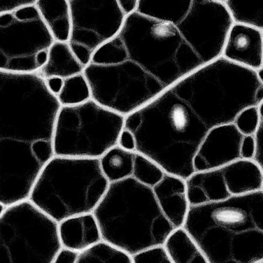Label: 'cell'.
Instances as JSON below:
<instances>
[{
    "label": "cell",
    "mask_w": 263,
    "mask_h": 263,
    "mask_svg": "<svg viewBox=\"0 0 263 263\" xmlns=\"http://www.w3.org/2000/svg\"><path fill=\"white\" fill-rule=\"evenodd\" d=\"M199 54L196 33L185 18L161 20L136 11L83 73L91 99L125 117L192 72Z\"/></svg>",
    "instance_id": "1"
},
{
    "label": "cell",
    "mask_w": 263,
    "mask_h": 263,
    "mask_svg": "<svg viewBox=\"0 0 263 263\" xmlns=\"http://www.w3.org/2000/svg\"><path fill=\"white\" fill-rule=\"evenodd\" d=\"M242 109L238 88L223 70L206 65L124 117L135 152L166 174L186 179L203 139L214 127L233 123Z\"/></svg>",
    "instance_id": "2"
},
{
    "label": "cell",
    "mask_w": 263,
    "mask_h": 263,
    "mask_svg": "<svg viewBox=\"0 0 263 263\" xmlns=\"http://www.w3.org/2000/svg\"><path fill=\"white\" fill-rule=\"evenodd\" d=\"M37 72L0 70V204L28 199L54 156L53 137L61 107Z\"/></svg>",
    "instance_id": "3"
},
{
    "label": "cell",
    "mask_w": 263,
    "mask_h": 263,
    "mask_svg": "<svg viewBox=\"0 0 263 263\" xmlns=\"http://www.w3.org/2000/svg\"><path fill=\"white\" fill-rule=\"evenodd\" d=\"M182 227L209 263L263 261V191L190 206Z\"/></svg>",
    "instance_id": "4"
},
{
    "label": "cell",
    "mask_w": 263,
    "mask_h": 263,
    "mask_svg": "<svg viewBox=\"0 0 263 263\" xmlns=\"http://www.w3.org/2000/svg\"><path fill=\"white\" fill-rule=\"evenodd\" d=\"M92 213L102 241L131 256L163 246L178 229L163 213L152 188L133 177L109 183Z\"/></svg>",
    "instance_id": "5"
},
{
    "label": "cell",
    "mask_w": 263,
    "mask_h": 263,
    "mask_svg": "<svg viewBox=\"0 0 263 263\" xmlns=\"http://www.w3.org/2000/svg\"><path fill=\"white\" fill-rule=\"evenodd\" d=\"M109 184L99 159L54 156L41 170L28 199L59 223L93 213Z\"/></svg>",
    "instance_id": "6"
},
{
    "label": "cell",
    "mask_w": 263,
    "mask_h": 263,
    "mask_svg": "<svg viewBox=\"0 0 263 263\" xmlns=\"http://www.w3.org/2000/svg\"><path fill=\"white\" fill-rule=\"evenodd\" d=\"M124 116L92 99L61 106L53 133L54 156L100 159L118 145Z\"/></svg>",
    "instance_id": "7"
},
{
    "label": "cell",
    "mask_w": 263,
    "mask_h": 263,
    "mask_svg": "<svg viewBox=\"0 0 263 263\" xmlns=\"http://www.w3.org/2000/svg\"><path fill=\"white\" fill-rule=\"evenodd\" d=\"M62 248L58 223L28 199L0 215V263H52Z\"/></svg>",
    "instance_id": "8"
},
{
    "label": "cell",
    "mask_w": 263,
    "mask_h": 263,
    "mask_svg": "<svg viewBox=\"0 0 263 263\" xmlns=\"http://www.w3.org/2000/svg\"><path fill=\"white\" fill-rule=\"evenodd\" d=\"M54 42L35 4L0 15V70L38 72Z\"/></svg>",
    "instance_id": "9"
},
{
    "label": "cell",
    "mask_w": 263,
    "mask_h": 263,
    "mask_svg": "<svg viewBox=\"0 0 263 263\" xmlns=\"http://www.w3.org/2000/svg\"><path fill=\"white\" fill-rule=\"evenodd\" d=\"M68 1L71 30L67 43L85 66L95 52L118 33L126 16L117 0Z\"/></svg>",
    "instance_id": "10"
},
{
    "label": "cell",
    "mask_w": 263,
    "mask_h": 263,
    "mask_svg": "<svg viewBox=\"0 0 263 263\" xmlns=\"http://www.w3.org/2000/svg\"><path fill=\"white\" fill-rule=\"evenodd\" d=\"M243 137L233 123L212 128L203 139L194 157L195 172L219 168L241 159Z\"/></svg>",
    "instance_id": "11"
},
{
    "label": "cell",
    "mask_w": 263,
    "mask_h": 263,
    "mask_svg": "<svg viewBox=\"0 0 263 263\" xmlns=\"http://www.w3.org/2000/svg\"><path fill=\"white\" fill-rule=\"evenodd\" d=\"M262 46L263 31L233 24L228 33L221 57L258 71L263 68Z\"/></svg>",
    "instance_id": "12"
},
{
    "label": "cell",
    "mask_w": 263,
    "mask_h": 263,
    "mask_svg": "<svg viewBox=\"0 0 263 263\" xmlns=\"http://www.w3.org/2000/svg\"><path fill=\"white\" fill-rule=\"evenodd\" d=\"M58 234L62 248L79 253L102 241L92 213L71 217L59 222Z\"/></svg>",
    "instance_id": "13"
},
{
    "label": "cell",
    "mask_w": 263,
    "mask_h": 263,
    "mask_svg": "<svg viewBox=\"0 0 263 263\" xmlns=\"http://www.w3.org/2000/svg\"><path fill=\"white\" fill-rule=\"evenodd\" d=\"M152 189L165 215L177 228L182 227L190 207L185 180L165 173Z\"/></svg>",
    "instance_id": "14"
},
{
    "label": "cell",
    "mask_w": 263,
    "mask_h": 263,
    "mask_svg": "<svg viewBox=\"0 0 263 263\" xmlns=\"http://www.w3.org/2000/svg\"><path fill=\"white\" fill-rule=\"evenodd\" d=\"M185 182L190 206L219 201L232 196L225 184L221 168L195 172Z\"/></svg>",
    "instance_id": "15"
},
{
    "label": "cell",
    "mask_w": 263,
    "mask_h": 263,
    "mask_svg": "<svg viewBox=\"0 0 263 263\" xmlns=\"http://www.w3.org/2000/svg\"><path fill=\"white\" fill-rule=\"evenodd\" d=\"M221 168L231 196L263 191V169L252 160L240 159Z\"/></svg>",
    "instance_id": "16"
},
{
    "label": "cell",
    "mask_w": 263,
    "mask_h": 263,
    "mask_svg": "<svg viewBox=\"0 0 263 263\" xmlns=\"http://www.w3.org/2000/svg\"><path fill=\"white\" fill-rule=\"evenodd\" d=\"M84 67L67 42L54 41L48 50L46 63L37 72L45 80L51 78L64 80L83 73Z\"/></svg>",
    "instance_id": "17"
},
{
    "label": "cell",
    "mask_w": 263,
    "mask_h": 263,
    "mask_svg": "<svg viewBox=\"0 0 263 263\" xmlns=\"http://www.w3.org/2000/svg\"><path fill=\"white\" fill-rule=\"evenodd\" d=\"M35 5L54 41L67 42L71 30L68 0H36Z\"/></svg>",
    "instance_id": "18"
},
{
    "label": "cell",
    "mask_w": 263,
    "mask_h": 263,
    "mask_svg": "<svg viewBox=\"0 0 263 263\" xmlns=\"http://www.w3.org/2000/svg\"><path fill=\"white\" fill-rule=\"evenodd\" d=\"M163 246L172 263H209L199 247L183 227L174 231Z\"/></svg>",
    "instance_id": "19"
},
{
    "label": "cell",
    "mask_w": 263,
    "mask_h": 263,
    "mask_svg": "<svg viewBox=\"0 0 263 263\" xmlns=\"http://www.w3.org/2000/svg\"><path fill=\"white\" fill-rule=\"evenodd\" d=\"M136 153L116 145L107 151L100 159L102 172L109 183L132 176Z\"/></svg>",
    "instance_id": "20"
},
{
    "label": "cell",
    "mask_w": 263,
    "mask_h": 263,
    "mask_svg": "<svg viewBox=\"0 0 263 263\" xmlns=\"http://www.w3.org/2000/svg\"><path fill=\"white\" fill-rule=\"evenodd\" d=\"M233 22L263 31V8L260 2L222 0Z\"/></svg>",
    "instance_id": "21"
},
{
    "label": "cell",
    "mask_w": 263,
    "mask_h": 263,
    "mask_svg": "<svg viewBox=\"0 0 263 263\" xmlns=\"http://www.w3.org/2000/svg\"><path fill=\"white\" fill-rule=\"evenodd\" d=\"M57 96L62 106L75 105L91 99L90 88L83 73L64 79Z\"/></svg>",
    "instance_id": "22"
},
{
    "label": "cell",
    "mask_w": 263,
    "mask_h": 263,
    "mask_svg": "<svg viewBox=\"0 0 263 263\" xmlns=\"http://www.w3.org/2000/svg\"><path fill=\"white\" fill-rule=\"evenodd\" d=\"M77 263H132V256L102 241L79 254Z\"/></svg>",
    "instance_id": "23"
},
{
    "label": "cell",
    "mask_w": 263,
    "mask_h": 263,
    "mask_svg": "<svg viewBox=\"0 0 263 263\" xmlns=\"http://www.w3.org/2000/svg\"><path fill=\"white\" fill-rule=\"evenodd\" d=\"M165 174L164 171L154 162L136 153L132 176L136 180L153 188L161 180Z\"/></svg>",
    "instance_id": "24"
},
{
    "label": "cell",
    "mask_w": 263,
    "mask_h": 263,
    "mask_svg": "<svg viewBox=\"0 0 263 263\" xmlns=\"http://www.w3.org/2000/svg\"><path fill=\"white\" fill-rule=\"evenodd\" d=\"M262 106L263 103L247 107L236 116L233 124L243 136H253L263 122Z\"/></svg>",
    "instance_id": "25"
},
{
    "label": "cell",
    "mask_w": 263,
    "mask_h": 263,
    "mask_svg": "<svg viewBox=\"0 0 263 263\" xmlns=\"http://www.w3.org/2000/svg\"><path fill=\"white\" fill-rule=\"evenodd\" d=\"M132 263H172L163 246L151 248L132 256Z\"/></svg>",
    "instance_id": "26"
},
{
    "label": "cell",
    "mask_w": 263,
    "mask_h": 263,
    "mask_svg": "<svg viewBox=\"0 0 263 263\" xmlns=\"http://www.w3.org/2000/svg\"><path fill=\"white\" fill-rule=\"evenodd\" d=\"M263 122H261L253 135L255 151L252 159L261 168L263 169Z\"/></svg>",
    "instance_id": "27"
},
{
    "label": "cell",
    "mask_w": 263,
    "mask_h": 263,
    "mask_svg": "<svg viewBox=\"0 0 263 263\" xmlns=\"http://www.w3.org/2000/svg\"><path fill=\"white\" fill-rule=\"evenodd\" d=\"M36 0H0V15L25 6L35 4Z\"/></svg>",
    "instance_id": "28"
},
{
    "label": "cell",
    "mask_w": 263,
    "mask_h": 263,
    "mask_svg": "<svg viewBox=\"0 0 263 263\" xmlns=\"http://www.w3.org/2000/svg\"><path fill=\"white\" fill-rule=\"evenodd\" d=\"M255 151L253 136H243L240 146L241 159L252 160Z\"/></svg>",
    "instance_id": "29"
},
{
    "label": "cell",
    "mask_w": 263,
    "mask_h": 263,
    "mask_svg": "<svg viewBox=\"0 0 263 263\" xmlns=\"http://www.w3.org/2000/svg\"><path fill=\"white\" fill-rule=\"evenodd\" d=\"M79 253L62 248L52 263H77Z\"/></svg>",
    "instance_id": "30"
},
{
    "label": "cell",
    "mask_w": 263,
    "mask_h": 263,
    "mask_svg": "<svg viewBox=\"0 0 263 263\" xmlns=\"http://www.w3.org/2000/svg\"><path fill=\"white\" fill-rule=\"evenodd\" d=\"M118 145L125 150L135 152V140L131 133L123 129L120 135Z\"/></svg>",
    "instance_id": "31"
},
{
    "label": "cell",
    "mask_w": 263,
    "mask_h": 263,
    "mask_svg": "<svg viewBox=\"0 0 263 263\" xmlns=\"http://www.w3.org/2000/svg\"><path fill=\"white\" fill-rule=\"evenodd\" d=\"M118 5L126 17L136 11L138 0H117Z\"/></svg>",
    "instance_id": "32"
},
{
    "label": "cell",
    "mask_w": 263,
    "mask_h": 263,
    "mask_svg": "<svg viewBox=\"0 0 263 263\" xmlns=\"http://www.w3.org/2000/svg\"><path fill=\"white\" fill-rule=\"evenodd\" d=\"M46 82L49 90L57 96L62 87L63 80L59 78H51L46 80Z\"/></svg>",
    "instance_id": "33"
},
{
    "label": "cell",
    "mask_w": 263,
    "mask_h": 263,
    "mask_svg": "<svg viewBox=\"0 0 263 263\" xmlns=\"http://www.w3.org/2000/svg\"><path fill=\"white\" fill-rule=\"evenodd\" d=\"M5 208L6 207H5L4 205L0 204V215L3 213Z\"/></svg>",
    "instance_id": "34"
},
{
    "label": "cell",
    "mask_w": 263,
    "mask_h": 263,
    "mask_svg": "<svg viewBox=\"0 0 263 263\" xmlns=\"http://www.w3.org/2000/svg\"><path fill=\"white\" fill-rule=\"evenodd\" d=\"M259 263H263V261H261V262H259Z\"/></svg>",
    "instance_id": "35"
}]
</instances>
